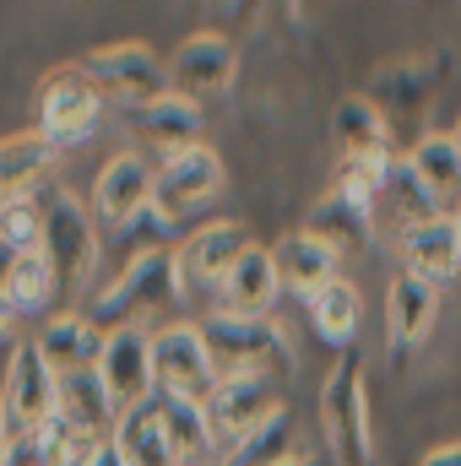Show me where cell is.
Instances as JSON below:
<instances>
[{"instance_id":"29","label":"cell","mask_w":461,"mask_h":466,"mask_svg":"<svg viewBox=\"0 0 461 466\" xmlns=\"http://www.w3.org/2000/svg\"><path fill=\"white\" fill-rule=\"evenodd\" d=\"M293 456H299V423H293V412H277L250 440H239L229 456H218V466H282Z\"/></svg>"},{"instance_id":"2","label":"cell","mask_w":461,"mask_h":466,"mask_svg":"<svg viewBox=\"0 0 461 466\" xmlns=\"http://www.w3.org/2000/svg\"><path fill=\"white\" fill-rule=\"evenodd\" d=\"M104 119V93L93 87V76L77 66H55L38 76V93H33V130L55 147V152H71L82 141H93Z\"/></svg>"},{"instance_id":"28","label":"cell","mask_w":461,"mask_h":466,"mask_svg":"<svg viewBox=\"0 0 461 466\" xmlns=\"http://www.w3.org/2000/svg\"><path fill=\"white\" fill-rule=\"evenodd\" d=\"M407 163H413V174L429 185L435 201H461V147L451 136H440V130L418 136L413 152H407Z\"/></svg>"},{"instance_id":"33","label":"cell","mask_w":461,"mask_h":466,"mask_svg":"<svg viewBox=\"0 0 461 466\" xmlns=\"http://www.w3.org/2000/svg\"><path fill=\"white\" fill-rule=\"evenodd\" d=\"M385 168H391V163H369V157H337L332 190H337L343 201H358V207H369V212H374V201H380V185H385Z\"/></svg>"},{"instance_id":"14","label":"cell","mask_w":461,"mask_h":466,"mask_svg":"<svg viewBox=\"0 0 461 466\" xmlns=\"http://www.w3.org/2000/svg\"><path fill=\"white\" fill-rule=\"evenodd\" d=\"M239 76V49H233L223 33H190L174 55H169V82L174 93L207 104V98H223Z\"/></svg>"},{"instance_id":"15","label":"cell","mask_w":461,"mask_h":466,"mask_svg":"<svg viewBox=\"0 0 461 466\" xmlns=\"http://www.w3.org/2000/svg\"><path fill=\"white\" fill-rule=\"evenodd\" d=\"M244 249H250V233L239 228V223H229V218L223 223H201V228L174 249L179 255V288H185V299L196 288H218L233 266H239Z\"/></svg>"},{"instance_id":"16","label":"cell","mask_w":461,"mask_h":466,"mask_svg":"<svg viewBox=\"0 0 461 466\" xmlns=\"http://www.w3.org/2000/svg\"><path fill=\"white\" fill-rule=\"evenodd\" d=\"M282 299V277H277V260L271 249L250 244L239 255L229 277L218 282V315H239V320H271V304Z\"/></svg>"},{"instance_id":"9","label":"cell","mask_w":461,"mask_h":466,"mask_svg":"<svg viewBox=\"0 0 461 466\" xmlns=\"http://www.w3.org/2000/svg\"><path fill=\"white\" fill-rule=\"evenodd\" d=\"M152 369H158V390L190 396V401H212V390L223 385L196 320H179V326L152 331Z\"/></svg>"},{"instance_id":"34","label":"cell","mask_w":461,"mask_h":466,"mask_svg":"<svg viewBox=\"0 0 461 466\" xmlns=\"http://www.w3.org/2000/svg\"><path fill=\"white\" fill-rule=\"evenodd\" d=\"M418 466H461V440H446V445H435L429 456Z\"/></svg>"},{"instance_id":"5","label":"cell","mask_w":461,"mask_h":466,"mask_svg":"<svg viewBox=\"0 0 461 466\" xmlns=\"http://www.w3.org/2000/svg\"><path fill=\"white\" fill-rule=\"evenodd\" d=\"M196 326H201L207 352H212V363H218V380H277V374L293 363L288 337H282L271 320L207 315V320H196Z\"/></svg>"},{"instance_id":"37","label":"cell","mask_w":461,"mask_h":466,"mask_svg":"<svg viewBox=\"0 0 461 466\" xmlns=\"http://www.w3.org/2000/svg\"><path fill=\"white\" fill-rule=\"evenodd\" d=\"M87 466H125V456H119V445H115V440H104V445L93 451V461H87Z\"/></svg>"},{"instance_id":"25","label":"cell","mask_w":461,"mask_h":466,"mask_svg":"<svg viewBox=\"0 0 461 466\" xmlns=\"http://www.w3.org/2000/svg\"><path fill=\"white\" fill-rule=\"evenodd\" d=\"M304 233L321 238L332 255H353V249L369 244V233H374V212L358 207V201H343L337 190H326V196L304 212Z\"/></svg>"},{"instance_id":"36","label":"cell","mask_w":461,"mask_h":466,"mask_svg":"<svg viewBox=\"0 0 461 466\" xmlns=\"http://www.w3.org/2000/svg\"><path fill=\"white\" fill-rule=\"evenodd\" d=\"M16 255H22V249H16L11 238H0V293H5V282H11V271H16Z\"/></svg>"},{"instance_id":"12","label":"cell","mask_w":461,"mask_h":466,"mask_svg":"<svg viewBox=\"0 0 461 466\" xmlns=\"http://www.w3.org/2000/svg\"><path fill=\"white\" fill-rule=\"evenodd\" d=\"M152 190H158V168L141 152H119L98 168L93 179V218L104 228L130 233L147 212H152Z\"/></svg>"},{"instance_id":"13","label":"cell","mask_w":461,"mask_h":466,"mask_svg":"<svg viewBox=\"0 0 461 466\" xmlns=\"http://www.w3.org/2000/svg\"><path fill=\"white\" fill-rule=\"evenodd\" d=\"M282 412V396H277V380H223L207 401V418H212V440H218V456H229L239 440H250L261 423H271Z\"/></svg>"},{"instance_id":"8","label":"cell","mask_w":461,"mask_h":466,"mask_svg":"<svg viewBox=\"0 0 461 466\" xmlns=\"http://www.w3.org/2000/svg\"><path fill=\"white\" fill-rule=\"evenodd\" d=\"M55 401H60V374L44 363V352L33 342L11 352V369H5V385H0V407H5V429L11 440H27L38 429L55 423Z\"/></svg>"},{"instance_id":"31","label":"cell","mask_w":461,"mask_h":466,"mask_svg":"<svg viewBox=\"0 0 461 466\" xmlns=\"http://www.w3.org/2000/svg\"><path fill=\"white\" fill-rule=\"evenodd\" d=\"M115 445H119V456H125V466H185L179 456H174V445L163 440V423H158L152 407L119 418Z\"/></svg>"},{"instance_id":"17","label":"cell","mask_w":461,"mask_h":466,"mask_svg":"<svg viewBox=\"0 0 461 466\" xmlns=\"http://www.w3.org/2000/svg\"><path fill=\"white\" fill-rule=\"evenodd\" d=\"M130 130H136V141H141L147 152H158V157L190 152V147H201V104L185 98V93H163L158 104H147V109L130 115Z\"/></svg>"},{"instance_id":"38","label":"cell","mask_w":461,"mask_h":466,"mask_svg":"<svg viewBox=\"0 0 461 466\" xmlns=\"http://www.w3.org/2000/svg\"><path fill=\"white\" fill-rule=\"evenodd\" d=\"M282 466H337L332 456H315V451H299L293 461H282Z\"/></svg>"},{"instance_id":"32","label":"cell","mask_w":461,"mask_h":466,"mask_svg":"<svg viewBox=\"0 0 461 466\" xmlns=\"http://www.w3.org/2000/svg\"><path fill=\"white\" fill-rule=\"evenodd\" d=\"M55 293H60V277H55L49 255H44V249L16 255V271H11V282H5V299L16 304V315H44Z\"/></svg>"},{"instance_id":"23","label":"cell","mask_w":461,"mask_h":466,"mask_svg":"<svg viewBox=\"0 0 461 466\" xmlns=\"http://www.w3.org/2000/svg\"><path fill=\"white\" fill-rule=\"evenodd\" d=\"M435 320H440V288L435 282H424V277H396L391 282V299H385V326H391V348L407 352L418 348L429 331H435Z\"/></svg>"},{"instance_id":"11","label":"cell","mask_w":461,"mask_h":466,"mask_svg":"<svg viewBox=\"0 0 461 466\" xmlns=\"http://www.w3.org/2000/svg\"><path fill=\"white\" fill-rule=\"evenodd\" d=\"M98 380L109 390L119 418L152 407L158 396V369H152V337L141 326H125V331H109L104 342V358H98Z\"/></svg>"},{"instance_id":"27","label":"cell","mask_w":461,"mask_h":466,"mask_svg":"<svg viewBox=\"0 0 461 466\" xmlns=\"http://www.w3.org/2000/svg\"><path fill=\"white\" fill-rule=\"evenodd\" d=\"M49 163H55V147H49L38 130L5 136V141H0V207L16 201V196L33 190V185H44V179H49Z\"/></svg>"},{"instance_id":"6","label":"cell","mask_w":461,"mask_h":466,"mask_svg":"<svg viewBox=\"0 0 461 466\" xmlns=\"http://www.w3.org/2000/svg\"><path fill=\"white\" fill-rule=\"evenodd\" d=\"M223 185H229V174H223V157L201 141V147H190V152H174V157H163L158 163V190H152V212L174 228V223H185V218H196L201 207H212L218 196H223Z\"/></svg>"},{"instance_id":"39","label":"cell","mask_w":461,"mask_h":466,"mask_svg":"<svg viewBox=\"0 0 461 466\" xmlns=\"http://www.w3.org/2000/svg\"><path fill=\"white\" fill-rule=\"evenodd\" d=\"M5 451H11V429H5V407H0V466H5Z\"/></svg>"},{"instance_id":"30","label":"cell","mask_w":461,"mask_h":466,"mask_svg":"<svg viewBox=\"0 0 461 466\" xmlns=\"http://www.w3.org/2000/svg\"><path fill=\"white\" fill-rule=\"evenodd\" d=\"M55 179H44V185H33V190H22L16 201H5L0 207V238H11L22 255L27 249H44V223H49V201H55Z\"/></svg>"},{"instance_id":"3","label":"cell","mask_w":461,"mask_h":466,"mask_svg":"<svg viewBox=\"0 0 461 466\" xmlns=\"http://www.w3.org/2000/svg\"><path fill=\"white\" fill-rule=\"evenodd\" d=\"M82 71L93 76V87L104 93V104H119L125 115L158 104L163 93H174L169 82V60L141 44V38H119V44H98L82 55Z\"/></svg>"},{"instance_id":"4","label":"cell","mask_w":461,"mask_h":466,"mask_svg":"<svg viewBox=\"0 0 461 466\" xmlns=\"http://www.w3.org/2000/svg\"><path fill=\"white\" fill-rule=\"evenodd\" d=\"M321 429H326V451L337 466H369L374 423H369V390H364V358L358 352H343L321 385Z\"/></svg>"},{"instance_id":"26","label":"cell","mask_w":461,"mask_h":466,"mask_svg":"<svg viewBox=\"0 0 461 466\" xmlns=\"http://www.w3.org/2000/svg\"><path fill=\"white\" fill-rule=\"evenodd\" d=\"M310 326H315V337H321L326 348L353 352L358 326H364V293H358L347 277H337L332 288H321V293L310 299Z\"/></svg>"},{"instance_id":"18","label":"cell","mask_w":461,"mask_h":466,"mask_svg":"<svg viewBox=\"0 0 461 466\" xmlns=\"http://www.w3.org/2000/svg\"><path fill=\"white\" fill-rule=\"evenodd\" d=\"M396 249H402L407 277H424V282H435V288L451 282V277H461V233L446 212L429 218V223H418V228H407L396 238Z\"/></svg>"},{"instance_id":"1","label":"cell","mask_w":461,"mask_h":466,"mask_svg":"<svg viewBox=\"0 0 461 466\" xmlns=\"http://www.w3.org/2000/svg\"><path fill=\"white\" fill-rule=\"evenodd\" d=\"M174 299H185V288H179V255L169 244L136 249L130 266L93 299V320L104 331H125V326H136L141 315H152V309H163Z\"/></svg>"},{"instance_id":"19","label":"cell","mask_w":461,"mask_h":466,"mask_svg":"<svg viewBox=\"0 0 461 466\" xmlns=\"http://www.w3.org/2000/svg\"><path fill=\"white\" fill-rule=\"evenodd\" d=\"M332 136L343 157H369V163H396L391 152V119L380 115V104H369L364 93H343L332 109Z\"/></svg>"},{"instance_id":"41","label":"cell","mask_w":461,"mask_h":466,"mask_svg":"<svg viewBox=\"0 0 461 466\" xmlns=\"http://www.w3.org/2000/svg\"><path fill=\"white\" fill-rule=\"evenodd\" d=\"M451 141H456V147H461V119H456V130H451Z\"/></svg>"},{"instance_id":"20","label":"cell","mask_w":461,"mask_h":466,"mask_svg":"<svg viewBox=\"0 0 461 466\" xmlns=\"http://www.w3.org/2000/svg\"><path fill=\"white\" fill-rule=\"evenodd\" d=\"M271 260H277V277H282V293H293V299H315L321 288H332L337 282V260L343 255H332L321 238H310V233H288V238H277L271 244Z\"/></svg>"},{"instance_id":"22","label":"cell","mask_w":461,"mask_h":466,"mask_svg":"<svg viewBox=\"0 0 461 466\" xmlns=\"http://www.w3.org/2000/svg\"><path fill=\"white\" fill-rule=\"evenodd\" d=\"M104 342H109V331H104L93 315H60V320H49V326L38 331L33 348L44 352V363H49L55 374H77V369H98Z\"/></svg>"},{"instance_id":"24","label":"cell","mask_w":461,"mask_h":466,"mask_svg":"<svg viewBox=\"0 0 461 466\" xmlns=\"http://www.w3.org/2000/svg\"><path fill=\"white\" fill-rule=\"evenodd\" d=\"M429 218H440V201H435L429 185L413 174V163L396 157V163L385 168V185H380V201H374V223L402 238L407 228H418V223H429Z\"/></svg>"},{"instance_id":"10","label":"cell","mask_w":461,"mask_h":466,"mask_svg":"<svg viewBox=\"0 0 461 466\" xmlns=\"http://www.w3.org/2000/svg\"><path fill=\"white\" fill-rule=\"evenodd\" d=\"M44 255H49L60 288H87L93 271H98V228H93V212L77 196H66V190H55V201H49Z\"/></svg>"},{"instance_id":"35","label":"cell","mask_w":461,"mask_h":466,"mask_svg":"<svg viewBox=\"0 0 461 466\" xmlns=\"http://www.w3.org/2000/svg\"><path fill=\"white\" fill-rule=\"evenodd\" d=\"M16 320H22V315H16V304H11V299L0 293V348H5L11 337H16Z\"/></svg>"},{"instance_id":"7","label":"cell","mask_w":461,"mask_h":466,"mask_svg":"<svg viewBox=\"0 0 461 466\" xmlns=\"http://www.w3.org/2000/svg\"><path fill=\"white\" fill-rule=\"evenodd\" d=\"M451 82V55L446 49H424V55H402V60H385L374 66L364 98L380 104V115L407 119V115H429V104L440 98V87Z\"/></svg>"},{"instance_id":"40","label":"cell","mask_w":461,"mask_h":466,"mask_svg":"<svg viewBox=\"0 0 461 466\" xmlns=\"http://www.w3.org/2000/svg\"><path fill=\"white\" fill-rule=\"evenodd\" d=\"M451 223H456V233H461V201H456V212H451Z\"/></svg>"},{"instance_id":"21","label":"cell","mask_w":461,"mask_h":466,"mask_svg":"<svg viewBox=\"0 0 461 466\" xmlns=\"http://www.w3.org/2000/svg\"><path fill=\"white\" fill-rule=\"evenodd\" d=\"M152 412H158V423H163V440L174 445V456H179L185 466H207L212 456H218L207 401H190V396H169V390H158V396H152Z\"/></svg>"}]
</instances>
